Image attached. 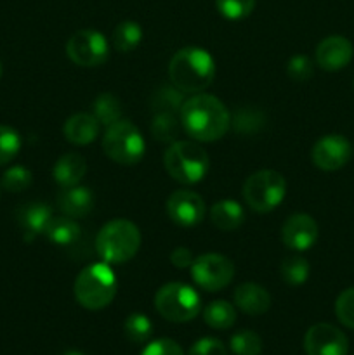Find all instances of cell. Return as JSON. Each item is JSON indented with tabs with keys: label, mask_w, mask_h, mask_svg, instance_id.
<instances>
[{
	"label": "cell",
	"mask_w": 354,
	"mask_h": 355,
	"mask_svg": "<svg viewBox=\"0 0 354 355\" xmlns=\"http://www.w3.org/2000/svg\"><path fill=\"white\" fill-rule=\"evenodd\" d=\"M183 130L198 142H214L231 128V113L221 99L210 94H194L180 107Z\"/></svg>",
	"instance_id": "obj_1"
},
{
	"label": "cell",
	"mask_w": 354,
	"mask_h": 355,
	"mask_svg": "<svg viewBox=\"0 0 354 355\" xmlns=\"http://www.w3.org/2000/svg\"><path fill=\"white\" fill-rule=\"evenodd\" d=\"M169 76L172 85L184 94H200L214 82L215 61L205 49L184 47L170 59Z\"/></svg>",
	"instance_id": "obj_2"
},
{
	"label": "cell",
	"mask_w": 354,
	"mask_h": 355,
	"mask_svg": "<svg viewBox=\"0 0 354 355\" xmlns=\"http://www.w3.org/2000/svg\"><path fill=\"white\" fill-rule=\"evenodd\" d=\"M141 248V232L134 222L115 218L101 227L96 238V252L110 266L125 263L134 259Z\"/></svg>",
	"instance_id": "obj_3"
},
{
	"label": "cell",
	"mask_w": 354,
	"mask_h": 355,
	"mask_svg": "<svg viewBox=\"0 0 354 355\" xmlns=\"http://www.w3.org/2000/svg\"><path fill=\"white\" fill-rule=\"evenodd\" d=\"M118 281L110 263L97 262L87 266L76 276L75 298L87 311H101L108 307L117 297Z\"/></svg>",
	"instance_id": "obj_4"
},
{
	"label": "cell",
	"mask_w": 354,
	"mask_h": 355,
	"mask_svg": "<svg viewBox=\"0 0 354 355\" xmlns=\"http://www.w3.org/2000/svg\"><path fill=\"white\" fill-rule=\"evenodd\" d=\"M208 155L201 146L191 141H176L163 155V166L174 180L193 186L203 180L208 172Z\"/></svg>",
	"instance_id": "obj_5"
},
{
	"label": "cell",
	"mask_w": 354,
	"mask_h": 355,
	"mask_svg": "<svg viewBox=\"0 0 354 355\" xmlns=\"http://www.w3.org/2000/svg\"><path fill=\"white\" fill-rule=\"evenodd\" d=\"M103 149L110 159L118 165H137L146 151L141 130L128 120H118L106 127L103 135Z\"/></svg>",
	"instance_id": "obj_6"
},
{
	"label": "cell",
	"mask_w": 354,
	"mask_h": 355,
	"mask_svg": "<svg viewBox=\"0 0 354 355\" xmlns=\"http://www.w3.org/2000/svg\"><path fill=\"white\" fill-rule=\"evenodd\" d=\"M155 307L167 321L187 322L201 312V298L189 284L167 283L156 291Z\"/></svg>",
	"instance_id": "obj_7"
},
{
	"label": "cell",
	"mask_w": 354,
	"mask_h": 355,
	"mask_svg": "<svg viewBox=\"0 0 354 355\" xmlns=\"http://www.w3.org/2000/svg\"><path fill=\"white\" fill-rule=\"evenodd\" d=\"M287 194V180L274 170H259L243 184V200L250 210L267 214L281 205Z\"/></svg>",
	"instance_id": "obj_8"
},
{
	"label": "cell",
	"mask_w": 354,
	"mask_h": 355,
	"mask_svg": "<svg viewBox=\"0 0 354 355\" xmlns=\"http://www.w3.org/2000/svg\"><path fill=\"white\" fill-rule=\"evenodd\" d=\"M194 284L205 291H221L231 284L235 277V263L221 253H205L194 259L191 266Z\"/></svg>",
	"instance_id": "obj_9"
},
{
	"label": "cell",
	"mask_w": 354,
	"mask_h": 355,
	"mask_svg": "<svg viewBox=\"0 0 354 355\" xmlns=\"http://www.w3.org/2000/svg\"><path fill=\"white\" fill-rule=\"evenodd\" d=\"M66 54L82 68H97L110 58V45L106 37L97 30H80L69 37Z\"/></svg>",
	"instance_id": "obj_10"
},
{
	"label": "cell",
	"mask_w": 354,
	"mask_h": 355,
	"mask_svg": "<svg viewBox=\"0 0 354 355\" xmlns=\"http://www.w3.org/2000/svg\"><path fill=\"white\" fill-rule=\"evenodd\" d=\"M351 155H353V146L344 135L328 134L312 146L311 159L319 170L335 172L349 163Z\"/></svg>",
	"instance_id": "obj_11"
},
{
	"label": "cell",
	"mask_w": 354,
	"mask_h": 355,
	"mask_svg": "<svg viewBox=\"0 0 354 355\" xmlns=\"http://www.w3.org/2000/svg\"><path fill=\"white\" fill-rule=\"evenodd\" d=\"M304 350L307 355H347L349 342L337 326L319 322L305 333Z\"/></svg>",
	"instance_id": "obj_12"
},
{
	"label": "cell",
	"mask_w": 354,
	"mask_h": 355,
	"mask_svg": "<svg viewBox=\"0 0 354 355\" xmlns=\"http://www.w3.org/2000/svg\"><path fill=\"white\" fill-rule=\"evenodd\" d=\"M167 214L174 224L180 227L198 225L205 217V203L200 194L187 189L172 193L167 200Z\"/></svg>",
	"instance_id": "obj_13"
},
{
	"label": "cell",
	"mask_w": 354,
	"mask_h": 355,
	"mask_svg": "<svg viewBox=\"0 0 354 355\" xmlns=\"http://www.w3.org/2000/svg\"><path fill=\"white\" fill-rule=\"evenodd\" d=\"M319 229L314 218L307 214H294L287 218L281 229L285 246L295 252H305L318 241Z\"/></svg>",
	"instance_id": "obj_14"
},
{
	"label": "cell",
	"mask_w": 354,
	"mask_h": 355,
	"mask_svg": "<svg viewBox=\"0 0 354 355\" xmlns=\"http://www.w3.org/2000/svg\"><path fill=\"white\" fill-rule=\"evenodd\" d=\"M353 44L342 35H330L316 47V62L325 71H340L353 61Z\"/></svg>",
	"instance_id": "obj_15"
},
{
	"label": "cell",
	"mask_w": 354,
	"mask_h": 355,
	"mask_svg": "<svg viewBox=\"0 0 354 355\" xmlns=\"http://www.w3.org/2000/svg\"><path fill=\"white\" fill-rule=\"evenodd\" d=\"M17 224L24 231V239L31 241L37 236L45 234L49 222L52 220V210L47 203L42 201H31L23 205L16 214Z\"/></svg>",
	"instance_id": "obj_16"
},
{
	"label": "cell",
	"mask_w": 354,
	"mask_h": 355,
	"mask_svg": "<svg viewBox=\"0 0 354 355\" xmlns=\"http://www.w3.org/2000/svg\"><path fill=\"white\" fill-rule=\"evenodd\" d=\"M94 194L85 186L62 187L58 194V208L62 215L71 218H83L92 211Z\"/></svg>",
	"instance_id": "obj_17"
},
{
	"label": "cell",
	"mask_w": 354,
	"mask_h": 355,
	"mask_svg": "<svg viewBox=\"0 0 354 355\" xmlns=\"http://www.w3.org/2000/svg\"><path fill=\"white\" fill-rule=\"evenodd\" d=\"M235 305L248 315H262L271 307V295L257 283H243L235 290Z\"/></svg>",
	"instance_id": "obj_18"
},
{
	"label": "cell",
	"mask_w": 354,
	"mask_h": 355,
	"mask_svg": "<svg viewBox=\"0 0 354 355\" xmlns=\"http://www.w3.org/2000/svg\"><path fill=\"white\" fill-rule=\"evenodd\" d=\"M99 121L92 113H76L66 120L62 127L66 141L75 146H87L94 142L99 135Z\"/></svg>",
	"instance_id": "obj_19"
},
{
	"label": "cell",
	"mask_w": 354,
	"mask_h": 355,
	"mask_svg": "<svg viewBox=\"0 0 354 355\" xmlns=\"http://www.w3.org/2000/svg\"><path fill=\"white\" fill-rule=\"evenodd\" d=\"M87 173V162L78 153H66L56 162L52 177L61 187L78 186Z\"/></svg>",
	"instance_id": "obj_20"
},
{
	"label": "cell",
	"mask_w": 354,
	"mask_h": 355,
	"mask_svg": "<svg viewBox=\"0 0 354 355\" xmlns=\"http://www.w3.org/2000/svg\"><path fill=\"white\" fill-rule=\"evenodd\" d=\"M45 236L51 243H54L59 248H69L75 246L82 238V227L76 224L75 218L71 217H52L45 229Z\"/></svg>",
	"instance_id": "obj_21"
},
{
	"label": "cell",
	"mask_w": 354,
	"mask_h": 355,
	"mask_svg": "<svg viewBox=\"0 0 354 355\" xmlns=\"http://www.w3.org/2000/svg\"><path fill=\"white\" fill-rule=\"evenodd\" d=\"M210 220L219 231H235L245 220V211L238 201L221 200L210 208Z\"/></svg>",
	"instance_id": "obj_22"
},
{
	"label": "cell",
	"mask_w": 354,
	"mask_h": 355,
	"mask_svg": "<svg viewBox=\"0 0 354 355\" xmlns=\"http://www.w3.org/2000/svg\"><path fill=\"white\" fill-rule=\"evenodd\" d=\"M184 92L174 85H163L151 96V110L156 113L179 114L184 104Z\"/></svg>",
	"instance_id": "obj_23"
},
{
	"label": "cell",
	"mask_w": 354,
	"mask_h": 355,
	"mask_svg": "<svg viewBox=\"0 0 354 355\" xmlns=\"http://www.w3.org/2000/svg\"><path fill=\"white\" fill-rule=\"evenodd\" d=\"M203 321L212 329H229L236 322V309L226 300H214L203 309Z\"/></svg>",
	"instance_id": "obj_24"
},
{
	"label": "cell",
	"mask_w": 354,
	"mask_h": 355,
	"mask_svg": "<svg viewBox=\"0 0 354 355\" xmlns=\"http://www.w3.org/2000/svg\"><path fill=\"white\" fill-rule=\"evenodd\" d=\"M231 125L239 135H253L262 130V127L266 125V116L260 110L245 106L235 111L231 118Z\"/></svg>",
	"instance_id": "obj_25"
},
{
	"label": "cell",
	"mask_w": 354,
	"mask_h": 355,
	"mask_svg": "<svg viewBox=\"0 0 354 355\" xmlns=\"http://www.w3.org/2000/svg\"><path fill=\"white\" fill-rule=\"evenodd\" d=\"M90 113L96 116L99 125L110 127L111 123H115V121H118L121 118V103L113 96V94H99V96L94 99Z\"/></svg>",
	"instance_id": "obj_26"
},
{
	"label": "cell",
	"mask_w": 354,
	"mask_h": 355,
	"mask_svg": "<svg viewBox=\"0 0 354 355\" xmlns=\"http://www.w3.org/2000/svg\"><path fill=\"white\" fill-rule=\"evenodd\" d=\"M180 128H183V123L177 114L156 113L151 121V134L158 142H169V144L176 142Z\"/></svg>",
	"instance_id": "obj_27"
},
{
	"label": "cell",
	"mask_w": 354,
	"mask_h": 355,
	"mask_svg": "<svg viewBox=\"0 0 354 355\" xmlns=\"http://www.w3.org/2000/svg\"><path fill=\"white\" fill-rule=\"evenodd\" d=\"M142 40V28L135 21H121L113 31V44L118 52H132Z\"/></svg>",
	"instance_id": "obj_28"
},
{
	"label": "cell",
	"mask_w": 354,
	"mask_h": 355,
	"mask_svg": "<svg viewBox=\"0 0 354 355\" xmlns=\"http://www.w3.org/2000/svg\"><path fill=\"white\" fill-rule=\"evenodd\" d=\"M281 279L285 281L290 286H301L307 281L309 272H311V267L309 262L304 257H287V259L281 262L280 267Z\"/></svg>",
	"instance_id": "obj_29"
},
{
	"label": "cell",
	"mask_w": 354,
	"mask_h": 355,
	"mask_svg": "<svg viewBox=\"0 0 354 355\" xmlns=\"http://www.w3.org/2000/svg\"><path fill=\"white\" fill-rule=\"evenodd\" d=\"M124 333L128 342L132 343H146L153 335L151 319L141 312H134L128 315L124 322Z\"/></svg>",
	"instance_id": "obj_30"
},
{
	"label": "cell",
	"mask_w": 354,
	"mask_h": 355,
	"mask_svg": "<svg viewBox=\"0 0 354 355\" xmlns=\"http://www.w3.org/2000/svg\"><path fill=\"white\" fill-rule=\"evenodd\" d=\"M229 349L235 355H260L262 352V340L255 331L242 329L235 333L229 340Z\"/></svg>",
	"instance_id": "obj_31"
},
{
	"label": "cell",
	"mask_w": 354,
	"mask_h": 355,
	"mask_svg": "<svg viewBox=\"0 0 354 355\" xmlns=\"http://www.w3.org/2000/svg\"><path fill=\"white\" fill-rule=\"evenodd\" d=\"M33 182V173L26 168V166H10L3 172L2 175V187L7 193H21V191L28 189Z\"/></svg>",
	"instance_id": "obj_32"
},
{
	"label": "cell",
	"mask_w": 354,
	"mask_h": 355,
	"mask_svg": "<svg viewBox=\"0 0 354 355\" xmlns=\"http://www.w3.org/2000/svg\"><path fill=\"white\" fill-rule=\"evenodd\" d=\"M21 149V135L9 125H0V166L7 165Z\"/></svg>",
	"instance_id": "obj_33"
},
{
	"label": "cell",
	"mask_w": 354,
	"mask_h": 355,
	"mask_svg": "<svg viewBox=\"0 0 354 355\" xmlns=\"http://www.w3.org/2000/svg\"><path fill=\"white\" fill-rule=\"evenodd\" d=\"M215 7L224 19L239 21L252 14L255 0H215Z\"/></svg>",
	"instance_id": "obj_34"
},
{
	"label": "cell",
	"mask_w": 354,
	"mask_h": 355,
	"mask_svg": "<svg viewBox=\"0 0 354 355\" xmlns=\"http://www.w3.org/2000/svg\"><path fill=\"white\" fill-rule=\"evenodd\" d=\"M335 315L346 328L354 329V288H347L335 302Z\"/></svg>",
	"instance_id": "obj_35"
},
{
	"label": "cell",
	"mask_w": 354,
	"mask_h": 355,
	"mask_svg": "<svg viewBox=\"0 0 354 355\" xmlns=\"http://www.w3.org/2000/svg\"><path fill=\"white\" fill-rule=\"evenodd\" d=\"M314 73V64L307 55L297 54L290 58L287 62V75L290 76L294 82H307Z\"/></svg>",
	"instance_id": "obj_36"
},
{
	"label": "cell",
	"mask_w": 354,
	"mask_h": 355,
	"mask_svg": "<svg viewBox=\"0 0 354 355\" xmlns=\"http://www.w3.org/2000/svg\"><path fill=\"white\" fill-rule=\"evenodd\" d=\"M187 355H228L224 343L212 336H205L191 345Z\"/></svg>",
	"instance_id": "obj_37"
},
{
	"label": "cell",
	"mask_w": 354,
	"mask_h": 355,
	"mask_svg": "<svg viewBox=\"0 0 354 355\" xmlns=\"http://www.w3.org/2000/svg\"><path fill=\"white\" fill-rule=\"evenodd\" d=\"M141 355H184V352L179 343L174 342V340L160 338L155 342H149Z\"/></svg>",
	"instance_id": "obj_38"
},
{
	"label": "cell",
	"mask_w": 354,
	"mask_h": 355,
	"mask_svg": "<svg viewBox=\"0 0 354 355\" xmlns=\"http://www.w3.org/2000/svg\"><path fill=\"white\" fill-rule=\"evenodd\" d=\"M170 262H172V266L177 267V269H187V267L193 266L194 257L189 248H186V246H177V248L170 253Z\"/></svg>",
	"instance_id": "obj_39"
},
{
	"label": "cell",
	"mask_w": 354,
	"mask_h": 355,
	"mask_svg": "<svg viewBox=\"0 0 354 355\" xmlns=\"http://www.w3.org/2000/svg\"><path fill=\"white\" fill-rule=\"evenodd\" d=\"M61 355H87V354L80 352V350H66V352H62Z\"/></svg>",
	"instance_id": "obj_40"
},
{
	"label": "cell",
	"mask_w": 354,
	"mask_h": 355,
	"mask_svg": "<svg viewBox=\"0 0 354 355\" xmlns=\"http://www.w3.org/2000/svg\"><path fill=\"white\" fill-rule=\"evenodd\" d=\"M0 76H2V62H0Z\"/></svg>",
	"instance_id": "obj_41"
}]
</instances>
